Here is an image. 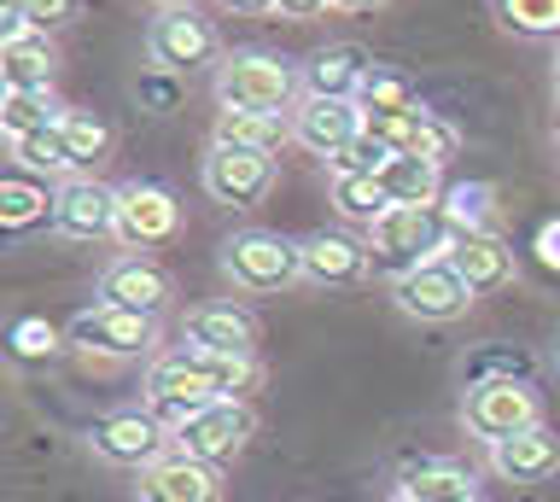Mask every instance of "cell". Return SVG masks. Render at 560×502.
I'll return each instance as SVG.
<instances>
[{
  "label": "cell",
  "instance_id": "2",
  "mask_svg": "<svg viewBox=\"0 0 560 502\" xmlns=\"http://www.w3.org/2000/svg\"><path fill=\"white\" fill-rule=\"evenodd\" d=\"M304 89V71H292L280 54H234L217 65V100L234 112H292Z\"/></svg>",
  "mask_w": 560,
  "mask_h": 502
},
{
  "label": "cell",
  "instance_id": "39",
  "mask_svg": "<svg viewBox=\"0 0 560 502\" xmlns=\"http://www.w3.org/2000/svg\"><path fill=\"white\" fill-rule=\"evenodd\" d=\"M7 12H24V24L30 30H59V24H70V12H77V0H7Z\"/></svg>",
  "mask_w": 560,
  "mask_h": 502
},
{
  "label": "cell",
  "instance_id": "11",
  "mask_svg": "<svg viewBox=\"0 0 560 502\" xmlns=\"http://www.w3.org/2000/svg\"><path fill=\"white\" fill-rule=\"evenodd\" d=\"M147 54H152V65L187 77V71H199V65H217L222 42H217V30H210V19H199L192 7H164L147 24Z\"/></svg>",
  "mask_w": 560,
  "mask_h": 502
},
{
  "label": "cell",
  "instance_id": "47",
  "mask_svg": "<svg viewBox=\"0 0 560 502\" xmlns=\"http://www.w3.org/2000/svg\"><path fill=\"white\" fill-rule=\"evenodd\" d=\"M555 135H560V124H555Z\"/></svg>",
  "mask_w": 560,
  "mask_h": 502
},
{
  "label": "cell",
  "instance_id": "5",
  "mask_svg": "<svg viewBox=\"0 0 560 502\" xmlns=\"http://www.w3.org/2000/svg\"><path fill=\"white\" fill-rule=\"evenodd\" d=\"M65 339L88 357H117V362L152 357L158 351V316H140V310H122V304L100 299V304H88V310L70 316Z\"/></svg>",
  "mask_w": 560,
  "mask_h": 502
},
{
  "label": "cell",
  "instance_id": "19",
  "mask_svg": "<svg viewBox=\"0 0 560 502\" xmlns=\"http://www.w3.org/2000/svg\"><path fill=\"white\" fill-rule=\"evenodd\" d=\"M304 246V281L315 287H357L368 269H374V252L362 246V240H350V234H310V240H298Z\"/></svg>",
  "mask_w": 560,
  "mask_h": 502
},
{
  "label": "cell",
  "instance_id": "7",
  "mask_svg": "<svg viewBox=\"0 0 560 502\" xmlns=\"http://www.w3.org/2000/svg\"><path fill=\"white\" fill-rule=\"evenodd\" d=\"M462 421H467L472 439L502 444V439H520L525 427H537L542 409H537L532 380H479V386H467Z\"/></svg>",
  "mask_w": 560,
  "mask_h": 502
},
{
  "label": "cell",
  "instance_id": "24",
  "mask_svg": "<svg viewBox=\"0 0 560 502\" xmlns=\"http://www.w3.org/2000/svg\"><path fill=\"white\" fill-rule=\"evenodd\" d=\"M217 141L222 147H252V152H280L292 141V112H217Z\"/></svg>",
  "mask_w": 560,
  "mask_h": 502
},
{
  "label": "cell",
  "instance_id": "20",
  "mask_svg": "<svg viewBox=\"0 0 560 502\" xmlns=\"http://www.w3.org/2000/svg\"><path fill=\"white\" fill-rule=\"evenodd\" d=\"M490 462H497V474L514 479V485H542V479L560 474V439L537 421V427H525L520 439L490 444Z\"/></svg>",
  "mask_w": 560,
  "mask_h": 502
},
{
  "label": "cell",
  "instance_id": "42",
  "mask_svg": "<svg viewBox=\"0 0 560 502\" xmlns=\"http://www.w3.org/2000/svg\"><path fill=\"white\" fill-rule=\"evenodd\" d=\"M222 12H240V19H257V12H280V0H217Z\"/></svg>",
  "mask_w": 560,
  "mask_h": 502
},
{
  "label": "cell",
  "instance_id": "46",
  "mask_svg": "<svg viewBox=\"0 0 560 502\" xmlns=\"http://www.w3.org/2000/svg\"><path fill=\"white\" fill-rule=\"evenodd\" d=\"M392 502H415V497H402V491H397V497H392Z\"/></svg>",
  "mask_w": 560,
  "mask_h": 502
},
{
  "label": "cell",
  "instance_id": "13",
  "mask_svg": "<svg viewBox=\"0 0 560 502\" xmlns=\"http://www.w3.org/2000/svg\"><path fill=\"white\" fill-rule=\"evenodd\" d=\"M368 129V117L357 100H332V94H304L292 106V141L310 147L315 159H332L339 147H350Z\"/></svg>",
  "mask_w": 560,
  "mask_h": 502
},
{
  "label": "cell",
  "instance_id": "18",
  "mask_svg": "<svg viewBox=\"0 0 560 502\" xmlns=\"http://www.w3.org/2000/svg\"><path fill=\"white\" fill-rule=\"evenodd\" d=\"M187 345H199V351H257V316L245 304H192L187 322H182Z\"/></svg>",
  "mask_w": 560,
  "mask_h": 502
},
{
  "label": "cell",
  "instance_id": "23",
  "mask_svg": "<svg viewBox=\"0 0 560 502\" xmlns=\"http://www.w3.org/2000/svg\"><path fill=\"white\" fill-rule=\"evenodd\" d=\"M374 176H380V187H385L392 205H438L444 199V164L415 159V152H392Z\"/></svg>",
  "mask_w": 560,
  "mask_h": 502
},
{
  "label": "cell",
  "instance_id": "33",
  "mask_svg": "<svg viewBox=\"0 0 560 502\" xmlns=\"http://www.w3.org/2000/svg\"><path fill=\"white\" fill-rule=\"evenodd\" d=\"M497 19L502 30L514 36H532V42H560V0H497Z\"/></svg>",
  "mask_w": 560,
  "mask_h": 502
},
{
  "label": "cell",
  "instance_id": "28",
  "mask_svg": "<svg viewBox=\"0 0 560 502\" xmlns=\"http://www.w3.org/2000/svg\"><path fill=\"white\" fill-rule=\"evenodd\" d=\"M59 135H65V147H70L77 176H88V170L105 164V152H112V129H105V117L82 112V106H70V112L59 117Z\"/></svg>",
  "mask_w": 560,
  "mask_h": 502
},
{
  "label": "cell",
  "instance_id": "10",
  "mask_svg": "<svg viewBox=\"0 0 560 502\" xmlns=\"http://www.w3.org/2000/svg\"><path fill=\"white\" fill-rule=\"evenodd\" d=\"M392 299L409 322H455V316H467V304L479 292L462 281V269L450 257H432V264H420L402 281H392Z\"/></svg>",
  "mask_w": 560,
  "mask_h": 502
},
{
  "label": "cell",
  "instance_id": "8",
  "mask_svg": "<svg viewBox=\"0 0 560 502\" xmlns=\"http://www.w3.org/2000/svg\"><path fill=\"white\" fill-rule=\"evenodd\" d=\"M88 450H94L100 462H112V467H152L158 456H170L175 450V432L158 421L152 409H117V415H105V421L88 427Z\"/></svg>",
  "mask_w": 560,
  "mask_h": 502
},
{
  "label": "cell",
  "instance_id": "16",
  "mask_svg": "<svg viewBox=\"0 0 560 502\" xmlns=\"http://www.w3.org/2000/svg\"><path fill=\"white\" fill-rule=\"evenodd\" d=\"M170 275H164V264H152V257H140V252H129V257H112L105 264V275H100V299L105 304H122V310H140V316H158V310L170 304Z\"/></svg>",
  "mask_w": 560,
  "mask_h": 502
},
{
  "label": "cell",
  "instance_id": "35",
  "mask_svg": "<svg viewBox=\"0 0 560 502\" xmlns=\"http://www.w3.org/2000/svg\"><path fill=\"white\" fill-rule=\"evenodd\" d=\"M385 159H392V152H385V147L374 141V135L362 129L350 147H339V152H332V159H327V170H332V176H374V170H380Z\"/></svg>",
  "mask_w": 560,
  "mask_h": 502
},
{
  "label": "cell",
  "instance_id": "12",
  "mask_svg": "<svg viewBox=\"0 0 560 502\" xmlns=\"http://www.w3.org/2000/svg\"><path fill=\"white\" fill-rule=\"evenodd\" d=\"M175 234H182V205H175L170 187H158V182L117 187V240H122L129 252L170 246Z\"/></svg>",
  "mask_w": 560,
  "mask_h": 502
},
{
  "label": "cell",
  "instance_id": "29",
  "mask_svg": "<svg viewBox=\"0 0 560 502\" xmlns=\"http://www.w3.org/2000/svg\"><path fill=\"white\" fill-rule=\"evenodd\" d=\"M332 211L345 222H357V229H374L392 211V199H385L380 176H332Z\"/></svg>",
  "mask_w": 560,
  "mask_h": 502
},
{
  "label": "cell",
  "instance_id": "14",
  "mask_svg": "<svg viewBox=\"0 0 560 502\" xmlns=\"http://www.w3.org/2000/svg\"><path fill=\"white\" fill-rule=\"evenodd\" d=\"M52 229L65 240H117V187L94 176H70L52 199Z\"/></svg>",
  "mask_w": 560,
  "mask_h": 502
},
{
  "label": "cell",
  "instance_id": "1",
  "mask_svg": "<svg viewBox=\"0 0 560 502\" xmlns=\"http://www.w3.org/2000/svg\"><path fill=\"white\" fill-rule=\"evenodd\" d=\"M450 222L438 205H392L374 229H368V252H374V269L392 275V281H402L409 269L432 264V257L450 252Z\"/></svg>",
  "mask_w": 560,
  "mask_h": 502
},
{
  "label": "cell",
  "instance_id": "9",
  "mask_svg": "<svg viewBox=\"0 0 560 502\" xmlns=\"http://www.w3.org/2000/svg\"><path fill=\"white\" fill-rule=\"evenodd\" d=\"M275 187V152H252V147H222L210 141L205 152V194L228 205V211H257Z\"/></svg>",
  "mask_w": 560,
  "mask_h": 502
},
{
  "label": "cell",
  "instance_id": "30",
  "mask_svg": "<svg viewBox=\"0 0 560 502\" xmlns=\"http://www.w3.org/2000/svg\"><path fill=\"white\" fill-rule=\"evenodd\" d=\"M12 164L30 170V176H77V164H70V147L59 129H42V135H24V141H12Z\"/></svg>",
  "mask_w": 560,
  "mask_h": 502
},
{
  "label": "cell",
  "instance_id": "36",
  "mask_svg": "<svg viewBox=\"0 0 560 502\" xmlns=\"http://www.w3.org/2000/svg\"><path fill=\"white\" fill-rule=\"evenodd\" d=\"M525 374H532L525 351H479L467 362V386H479V380H525Z\"/></svg>",
  "mask_w": 560,
  "mask_h": 502
},
{
  "label": "cell",
  "instance_id": "32",
  "mask_svg": "<svg viewBox=\"0 0 560 502\" xmlns=\"http://www.w3.org/2000/svg\"><path fill=\"white\" fill-rule=\"evenodd\" d=\"M438 211H444V222L455 234L462 229H490V217H497V187L490 182H455Z\"/></svg>",
  "mask_w": 560,
  "mask_h": 502
},
{
  "label": "cell",
  "instance_id": "31",
  "mask_svg": "<svg viewBox=\"0 0 560 502\" xmlns=\"http://www.w3.org/2000/svg\"><path fill=\"white\" fill-rule=\"evenodd\" d=\"M357 106L362 117H397V112H415L420 100H415V82L409 77H397V71H385V65H374L362 82V94H357Z\"/></svg>",
  "mask_w": 560,
  "mask_h": 502
},
{
  "label": "cell",
  "instance_id": "15",
  "mask_svg": "<svg viewBox=\"0 0 560 502\" xmlns=\"http://www.w3.org/2000/svg\"><path fill=\"white\" fill-rule=\"evenodd\" d=\"M222 497V474L199 456H158L152 467H140V502H217Z\"/></svg>",
  "mask_w": 560,
  "mask_h": 502
},
{
  "label": "cell",
  "instance_id": "3",
  "mask_svg": "<svg viewBox=\"0 0 560 502\" xmlns=\"http://www.w3.org/2000/svg\"><path fill=\"white\" fill-rule=\"evenodd\" d=\"M222 275L240 292H257V299L262 292H287L304 281V246H292L287 234H269V229H240L222 246Z\"/></svg>",
  "mask_w": 560,
  "mask_h": 502
},
{
  "label": "cell",
  "instance_id": "43",
  "mask_svg": "<svg viewBox=\"0 0 560 502\" xmlns=\"http://www.w3.org/2000/svg\"><path fill=\"white\" fill-rule=\"evenodd\" d=\"M385 0H332V12H380Z\"/></svg>",
  "mask_w": 560,
  "mask_h": 502
},
{
  "label": "cell",
  "instance_id": "37",
  "mask_svg": "<svg viewBox=\"0 0 560 502\" xmlns=\"http://www.w3.org/2000/svg\"><path fill=\"white\" fill-rule=\"evenodd\" d=\"M455 147H462V135H455V124H444L438 112H427V124H420V135H415V159H432V164H450L455 159Z\"/></svg>",
  "mask_w": 560,
  "mask_h": 502
},
{
  "label": "cell",
  "instance_id": "25",
  "mask_svg": "<svg viewBox=\"0 0 560 502\" xmlns=\"http://www.w3.org/2000/svg\"><path fill=\"white\" fill-rule=\"evenodd\" d=\"M52 199L42 176H30V170H12L7 182H0V229L7 234H24L35 222H52Z\"/></svg>",
  "mask_w": 560,
  "mask_h": 502
},
{
  "label": "cell",
  "instance_id": "26",
  "mask_svg": "<svg viewBox=\"0 0 560 502\" xmlns=\"http://www.w3.org/2000/svg\"><path fill=\"white\" fill-rule=\"evenodd\" d=\"M397 485H402V497H415V502H479L472 474L455 462H409Z\"/></svg>",
  "mask_w": 560,
  "mask_h": 502
},
{
  "label": "cell",
  "instance_id": "38",
  "mask_svg": "<svg viewBox=\"0 0 560 502\" xmlns=\"http://www.w3.org/2000/svg\"><path fill=\"white\" fill-rule=\"evenodd\" d=\"M140 106H152V112H175L182 106V71H164V65H152L147 77H140Z\"/></svg>",
  "mask_w": 560,
  "mask_h": 502
},
{
  "label": "cell",
  "instance_id": "6",
  "mask_svg": "<svg viewBox=\"0 0 560 502\" xmlns=\"http://www.w3.org/2000/svg\"><path fill=\"white\" fill-rule=\"evenodd\" d=\"M252 432H257L252 404H240V397H210L205 409H192L187 421L175 427V450H182V456H199L210 467H228L245 444H252Z\"/></svg>",
  "mask_w": 560,
  "mask_h": 502
},
{
  "label": "cell",
  "instance_id": "34",
  "mask_svg": "<svg viewBox=\"0 0 560 502\" xmlns=\"http://www.w3.org/2000/svg\"><path fill=\"white\" fill-rule=\"evenodd\" d=\"M65 345H70V339H65L47 316H24V322H12V357H18V362H47V357H59Z\"/></svg>",
  "mask_w": 560,
  "mask_h": 502
},
{
  "label": "cell",
  "instance_id": "21",
  "mask_svg": "<svg viewBox=\"0 0 560 502\" xmlns=\"http://www.w3.org/2000/svg\"><path fill=\"white\" fill-rule=\"evenodd\" d=\"M368 71H374V59H368V47L357 42H332L322 47L310 65H304V94H332V100H357Z\"/></svg>",
  "mask_w": 560,
  "mask_h": 502
},
{
  "label": "cell",
  "instance_id": "45",
  "mask_svg": "<svg viewBox=\"0 0 560 502\" xmlns=\"http://www.w3.org/2000/svg\"><path fill=\"white\" fill-rule=\"evenodd\" d=\"M164 7H192V0H164Z\"/></svg>",
  "mask_w": 560,
  "mask_h": 502
},
{
  "label": "cell",
  "instance_id": "44",
  "mask_svg": "<svg viewBox=\"0 0 560 502\" xmlns=\"http://www.w3.org/2000/svg\"><path fill=\"white\" fill-rule=\"evenodd\" d=\"M555 100H560V59H555Z\"/></svg>",
  "mask_w": 560,
  "mask_h": 502
},
{
  "label": "cell",
  "instance_id": "4",
  "mask_svg": "<svg viewBox=\"0 0 560 502\" xmlns=\"http://www.w3.org/2000/svg\"><path fill=\"white\" fill-rule=\"evenodd\" d=\"M210 397H217V380H210L199 345H182V351L152 357V369H147V409H152L170 432L182 427L192 409H205Z\"/></svg>",
  "mask_w": 560,
  "mask_h": 502
},
{
  "label": "cell",
  "instance_id": "17",
  "mask_svg": "<svg viewBox=\"0 0 560 502\" xmlns=\"http://www.w3.org/2000/svg\"><path fill=\"white\" fill-rule=\"evenodd\" d=\"M450 264L462 269V281L479 292H502L508 281H514V252H508V240L497 229H462V234H450Z\"/></svg>",
  "mask_w": 560,
  "mask_h": 502
},
{
  "label": "cell",
  "instance_id": "40",
  "mask_svg": "<svg viewBox=\"0 0 560 502\" xmlns=\"http://www.w3.org/2000/svg\"><path fill=\"white\" fill-rule=\"evenodd\" d=\"M537 257H542V269L560 275V222H549V229L537 234Z\"/></svg>",
  "mask_w": 560,
  "mask_h": 502
},
{
  "label": "cell",
  "instance_id": "41",
  "mask_svg": "<svg viewBox=\"0 0 560 502\" xmlns=\"http://www.w3.org/2000/svg\"><path fill=\"white\" fill-rule=\"evenodd\" d=\"M327 7H332V0H280V19H298V24H304V19H322Z\"/></svg>",
  "mask_w": 560,
  "mask_h": 502
},
{
  "label": "cell",
  "instance_id": "22",
  "mask_svg": "<svg viewBox=\"0 0 560 502\" xmlns=\"http://www.w3.org/2000/svg\"><path fill=\"white\" fill-rule=\"evenodd\" d=\"M52 71H59V47L47 30H24V36L0 42V82L7 89H52Z\"/></svg>",
  "mask_w": 560,
  "mask_h": 502
},
{
  "label": "cell",
  "instance_id": "27",
  "mask_svg": "<svg viewBox=\"0 0 560 502\" xmlns=\"http://www.w3.org/2000/svg\"><path fill=\"white\" fill-rule=\"evenodd\" d=\"M65 112L70 106H59L52 89H7V100H0V129H7V141H24V135L59 129Z\"/></svg>",
  "mask_w": 560,
  "mask_h": 502
}]
</instances>
